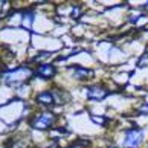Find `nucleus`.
Here are the masks:
<instances>
[{
  "mask_svg": "<svg viewBox=\"0 0 148 148\" xmlns=\"http://www.w3.org/2000/svg\"><path fill=\"white\" fill-rule=\"evenodd\" d=\"M37 101H38V104H43V106H52V104H55V96H53V92L45 90V92L38 93Z\"/></svg>",
  "mask_w": 148,
  "mask_h": 148,
  "instance_id": "7",
  "label": "nucleus"
},
{
  "mask_svg": "<svg viewBox=\"0 0 148 148\" xmlns=\"http://www.w3.org/2000/svg\"><path fill=\"white\" fill-rule=\"evenodd\" d=\"M55 121V114L53 113H40L31 119V127L37 130H46L53 124Z\"/></svg>",
  "mask_w": 148,
  "mask_h": 148,
  "instance_id": "3",
  "label": "nucleus"
},
{
  "mask_svg": "<svg viewBox=\"0 0 148 148\" xmlns=\"http://www.w3.org/2000/svg\"><path fill=\"white\" fill-rule=\"evenodd\" d=\"M108 95H110V92L101 86H92L87 89V98L92 101H101L104 98H107Z\"/></svg>",
  "mask_w": 148,
  "mask_h": 148,
  "instance_id": "4",
  "label": "nucleus"
},
{
  "mask_svg": "<svg viewBox=\"0 0 148 148\" xmlns=\"http://www.w3.org/2000/svg\"><path fill=\"white\" fill-rule=\"evenodd\" d=\"M73 70V76L76 79H79V81H84V79H89L90 76L93 75V72L90 69H86V67H81V66H72L70 67Z\"/></svg>",
  "mask_w": 148,
  "mask_h": 148,
  "instance_id": "6",
  "label": "nucleus"
},
{
  "mask_svg": "<svg viewBox=\"0 0 148 148\" xmlns=\"http://www.w3.org/2000/svg\"><path fill=\"white\" fill-rule=\"evenodd\" d=\"M32 21H34V12L32 11H28L26 14H23V26L25 28H31V25H32Z\"/></svg>",
  "mask_w": 148,
  "mask_h": 148,
  "instance_id": "8",
  "label": "nucleus"
},
{
  "mask_svg": "<svg viewBox=\"0 0 148 148\" xmlns=\"http://www.w3.org/2000/svg\"><path fill=\"white\" fill-rule=\"evenodd\" d=\"M138 113H140V114H148V104H142V106L138 108Z\"/></svg>",
  "mask_w": 148,
  "mask_h": 148,
  "instance_id": "10",
  "label": "nucleus"
},
{
  "mask_svg": "<svg viewBox=\"0 0 148 148\" xmlns=\"http://www.w3.org/2000/svg\"><path fill=\"white\" fill-rule=\"evenodd\" d=\"M142 140H144V130L133 127V128H127L124 134V140H122V147L124 148H138Z\"/></svg>",
  "mask_w": 148,
  "mask_h": 148,
  "instance_id": "2",
  "label": "nucleus"
},
{
  "mask_svg": "<svg viewBox=\"0 0 148 148\" xmlns=\"http://www.w3.org/2000/svg\"><path fill=\"white\" fill-rule=\"evenodd\" d=\"M92 121L93 122H96V124H99V125H106L107 122H108V119L107 118H98V116H92Z\"/></svg>",
  "mask_w": 148,
  "mask_h": 148,
  "instance_id": "9",
  "label": "nucleus"
},
{
  "mask_svg": "<svg viewBox=\"0 0 148 148\" xmlns=\"http://www.w3.org/2000/svg\"><path fill=\"white\" fill-rule=\"evenodd\" d=\"M78 15H79V8L73 6V17H78Z\"/></svg>",
  "mask_w": 148,
  "mask_h": 148,
  "instance_id": "12",
  "label": "nucleus"
},
{
  "mask_svg": "<svg viewBox=\"0 0 148 148\" xmlns=\"http://www.w3.org/2000/svg\"><path fill=\"white\" fill-rule=\"evenodd\" d=\"M57 72V69H55V66L53 64H41L40 67L37 69V72L34 73V76H40V78L43 79H51L53 75H55Z\"/></svg>",
  "mask_w": 148,
  "mask_h": 148,
  "instance_id": "5",
  "label": "nucleus"
},
{
  "mask_svg": "<svg viewBox=\"0 0 148 148\" xmlns=\"http://www.w3.org/2000/svg\"><path fill=\"white\" fill-rule=\"evenodd\" d=\"M49 55H51L49 52H41V55H37L34 60H35V61H38V60H43V58H46V57H49Z\"/></svg>",
  "mask_w": 148,
  "mask_h": 148,
  "instance_id": "11",
  "label": "nucleus"
},
{
  "mask_svg": "<svg viewBox=\"0 0 148 148\" xmlns=\"http://www.w3.org/2000/svg\"><path fill=\"white\" fill-rule=\"evenodd\" d=\"M28 76H34L32 70L29 67H26V66H21V67H17L15 70L8 72L5 75L3 79H5V83L9 84V86H18L20 83H23Z\"/></svg>",
  "mask_w": 148,
  "mask_h": 148,
  "instance_id": "1",
  "label": "nucleus"
}]
</instances>
